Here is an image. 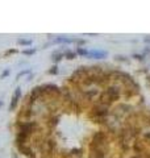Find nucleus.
<instances>
[{
    "label": "nucleus",
    "instance_id": "obj_9",
    "mask_svg": "<svg viewBox=\"0 0 150 158\" xmlns=\"http://www.w3.org/2000/svg\"><path fill=\"white\" fill-rule=\"evenodd\" d=\"M28 72H29V70H24V71H21L20 74H18V77H17V78H20L21 75H25V74H28Z\"/></svg>",
    "mask_w": 150,
    "mask_h": 158
},
{
    "label": "nucleus",
    "instance_id": "obj_4",
    "mask_svg": "<svg viewBox=\"0 0 150 158\" xmlns=\"http://www.w3.org/2000/svg\"><path fill=\"white\" fill-rule=\"evenodd\" d=\"M78 54H81V55H87L88 52H87V50H84V49H78Z\"/></svg>",
    "mask_w": 150,
    "mask_h": 158
},
{
    "label": "nucleus",
    "instance_id": "obj_8",
    "mask_svg": "<svg viewBox=\"0 0 150 158\" xmlns=\"http://www.w3.org/2000/svg\"><path fill=\"white\" fill-rule=\"evenodd\" d=\"M54 57H55V58H54V61H55V62H57V61H59V59H61V58H62V54H58V55H57V54H55V55H54Z\"/></svg>",
    "mask_w": 150,
    "mask_h": 158
},
{
    "label": "nucleus",
    "instance_id": "obj_6",
    "mask_svg": "<svg viewBox=\"0 0 150 158\" xmlns=\"http://www.w3.org/2000/svg\"><path fill=\"white\" fill-rule=\"evenodd\" d=\"M50 74H57V72H58V70H57V66H54V67H52V70L49 71Z\"/></svg>",
    "mask_w": 150,
    "mask_h": 158
},
{
    "label": "nucleus",
    "instance_id": "obj_3",
    "mask_svg": "<svg viewBox=\"0 0 150 158\" xmlns=\"http://www.w3.org/2000/svg\"><path fill=\"white\" fill-rule=\"evenodd\" d=\"M66 57H67L69 59H74L75 53H72V52H67V53H66Z\"/></svg>",
    "mask_w": 150,
    "mask_h": 158
},
{
    "label": "nucleus",
    "instance_id": "obj_5",
    "mask_svg": "<svg viewBox=\"0 0 150 158\" xmlns=\"http://www.w3.org/2000/svg\"><path fill=\"white\" fill-rule=\"evenodd\" d=\"M18 44H23V45H29L30 40H18Z\"/></svg>",
    "mask_w": 150,
    "mask_h": 158
},
{
    "label": "nucleus",
    "instance_id": "obj_2",
    "mask_svg": "<svg viewBox=\"0 0 150 158\" xmlns=\"http://www.w3.org/2000/svg\"><path fill=\"white\" fill-rule=\"evenodd\" d=\"M17 100H18V97H16L15 95H13V97H12V103H11V107H9V109H11V111H13V109H15L16 104H17Z\"/></svg>",
    "mask_w": 150,
    "mask_h": 158
},
{
    "label": "nucleus",
    "instance_id": "obj_7",
    "mask_svg": "<svg viewBox=\"0 0 150 158\" xmlns=\"http://www.w3.org/2000/svg\"><path fill=\"white\" fill-rule=\"evenodd\" d=\"M34 52H36V50H33V49L32 50H24V54H33Z\"/></svg>",
    "mask_w": 150,
    "mask_h": 158
},
{
    "label": "nucleus",
    "instance_id": "obj_11",
    "mask_svg": "<svg viewBox=\"0 0 150 158\" xmlns=\"http://www.w3.org/2000/svg\"><path fill=\"white\" fill-rule=\"evenodd\" d=\"M0 106H1V100H0Z\"/></svg>",
    "mask_w": 150,
    "mask_h": 158
},
{
    "label": "nucleus",
    "instance_id": "obj_10",
    "mask_svg": "<svg viewBox=\"0 0 150 158\" xmlns=\"http://www.w3.org/2000/svg\"><path fill=\"white\" fill-rule=\"evenodd\" d=\"M9 74V70H7V71H4V72H3V74H1V78H4L5 77V75H8Z\"/></svg>",
    "mask_w": 150,
    "mask_h": 158
},
{
    "label": "nucleus",
    "instance_id": "obj_1",
    "mask_svg": "<svg viewBox=\"0 0 150 158\" xmlns=\"http://www.w3.org/2000/svg\"><path fill=\"white\" fill-rule=\"evenodd\" d=\"M88 57H92V58H105L107 57V52H103V50H92V52H88Z\"/></svg>",
    "mask_w": 150,
    "mask_h": 158
}]
</instances>
